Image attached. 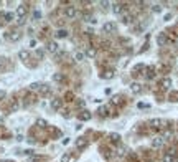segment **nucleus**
<instances>
[{
    "label": "nucleus",
    "instance_id": "obj_1",
    "mask_svg": "<svg viewBox=\"0 0 178 162\" xmlns=\"http://www.w3.org/2000/svg\"><path fill=\"white\" fill-rule=\"evenodd\" d=\"M148 124H150V127H152V129H155V131H162V129H165V127H167L168 122L165 121V119H152Z\"/></svg>",
    "mask_w": 178,
    "mask_h": 162
},
{
    "label": "nucleus",
    "instance_id": "obj_2",
    "mask_svg": "<svg viewBox=\"0 0 178 162\" xmlns=\"http://www.w3.org/2000/svg\"><path fill=\"white\" fill-rule=\"evenodd\" d=\"M7 38L10 41H18L21 38V31L18 30V28H13V30H10L8 33H7Z\"/></svg>",
    "mask_w": 178,
    "mask_h": 162
},
{
    "label": "nucleus",
    "instance_id": "obj_3",
    "mask_svg": "<svg viewBox=\"0 0 178 162\" xmlns=\"http://www.w3.org/2000/svg\"><path fill=\"white\" fill-rule=\"evenodd\" d=\"M178 161V156H177V151L175 149H170V151L163 156V162H177Z\"/></svg>",
    "mask_w": 178,
    "mask_h": 162
},
{
    "label": "nucleus",
    "instance_id": "obj_4",
    "mask_svg": "<svg viewBox=\"0 0 178 162\" xmlns=\"http://www.w3.org/2000/svg\"><path fill=\"white\" fill-rule=\"evenodd\" d=\"M74 146H76L78 151H82V149H86V147H87V139H86V137H78L76 142H74Z\"/></svg>",
    "mask_w": 178,
    "mask_h": 162
},
{
    "label": "nucleus",
    "instance_id": "obj_5",
    "mask_svg": "<svg viewBox=\"0 0 178 162\" xmlns=\"http://www.w3.org/2000/svg\"><path fill=\"white\" fill-rule=\"evenodd\" d=\"M64 13H66V17H68V18H71V20L78 17L76 7H73V5H71V7H66V12H64Z\"/></svg>",
    "mask_w": 178,
    "mask_h": 162
},
{
    "label": "nucleus",
    "instance_id": "obj_6",
    "mask_svg": "<svg viewBox=\"0 0 178 162\" xmlns=\"http://www.w3.org/2000/svg\"><path fill=\"white\" fill-rule=\"evenodd\" d=\"M61 106H63V99L61 98H53V99H51V108H53L55 111L61 109Z\"/></svg>",
    "mask_w": 178,
    "mask_h": 162
},
{
    "label": "nucleus",
    "instance_id": "obj_7",
    "mask_svg": "<svg viewBox=\"0 0 178 162\" xmlns=\"http://www.w3.org/2000/svg\"><path fill=\"white\" fill-rule=\"evenodd\" d=\"M157 43L160 46H165L168 43V35L167 33H158V36H157Z\"/></svg>",
    "mask_w": 178,
    "mask_h": 162
},
{
    "label": "nucleus",
    "instance_id": "obj_8",
    "mask_svg": "<svg viewBox=\"0 0 178 162\" xmlns=\"http://www.w3.org/2000/svg\"><path fill=\"white\" fill-rule=\"evenodd\" d=\"M102 31H104V33H114V31H116V25H114L112 22H107V23H104V27H102Z\"/></svg>",
    "mask_w": 178,
    "mask_h": 162
},
{
    "label": "nucleus",
    "instance_id": "obj_9",
    "mask_svg": "<svg viewBox=\"0 0 178 162\" xmlns=\"http://www.w3.org/2000/svg\"><path fill=\"white\" fill-rule=\"evenodd\" d=\"M163 144H165V139H163V137H153L152 139V147H155V149H160Z\"/></svg>",
    "mask_w": 178,
    "mask_h": 162
},
{
    "label": "nucleus",
    "instance_id": "obj_10",
    "mask_svg": "<svg viewBox=\"0 0 178 162\" xmlns=\"http://www.w3.org/2000/svg\"><path fill=\"white\" fill-rule=\"evenodd\" d=\"M170 86H172V80L165 76V78L160 81V88H162V89H170Z\"/></svg>",
    "mask_w": 178,
    "mask_h": 162
},
{
    "label": "nucleus",
    "instance_id": "obj_11",
    "mask_svg": "<svg viewBox=\"0 0 178 162\" xmlns=\"http://www.w3.org/2000/svg\"><path fill=\"white\" fill-rule=\"evenodd\" d=\"M130 91H132L134 94H140V93H142V84H140V83H132V84H130Z\"/></svg>",
    "mask_w": 178,
    "mask_h": 162
},
{
    "label": "nucleus",
    "instance_id": "obj_12",
    "mask_svg": "<svg viewBox=\"0 0 178 162\" xmlns=\"http://www.w3.org/2000/svg\"><path fill=\"white\" fill-rule=\"evenodd\" d=\"M78 117H79L81 121H89V119H91V112L87 111V109H82V111L78 114Z\"/></svg>",
    "mask_w": 178,
    "mask_h": 162
},
{
    "label": "nucleus",
    "instance_id": "obj_13",
    "mask_svg": "<svg viewBox=\"0 0 178 162\" xmlns=\"http://www.w3.org/2000/svg\"><path fill=\"white\" fill-rule=\"evenodd\" d=\"M26 12H28V8H26V5H20V7H18V8H17V15L20 17V20H21V18H25Z\"/></svg>",
    "mask_w": 178,
    "mask_h": 162
},
{
    "label": "nucleus",
    "instance_id": "obj_14",
    "mask_svg": "<svg viewBox=\"0 0 178 162\" xmlns=\"http://www.w3.org/2000/svg\"><path fill=\"white\" fill-rule=\"evenodd\" d=\"M46 50L51 51V53H56V51H58V43H56V41H48V43H46Z\"/></svg>",
    "mask_w": 178,
    "mask_h": 162
},
{
    "label": "nucleus",
    "instance_id": "obj_15",
    "mask_svg": "<svg viewBox=\"0 0 178 162\" xmlns=\"http://www.w3.org/2000/svg\"><path fill=\"white\" fill-rule=\"evenodd\" d=\"M112 12H114L116 15H121L124 12V5L122 3H114V5H112Z\"/></svg>",
    "mask_w": 178,
    "mask_h": 162
},
{
    "label": "nucleus",
    "instance_id": "obj_16",
    "mask_svg": "<svg viewBox=\"0 0 178 162\" xmlns=\"http://www.w3.org/2000/svg\"><path fill=\"white\" fill-rule=\"evenodd\" d=\"M114 70H106L104 73H101V78H104V80H111V78H114Z\"/></svg>",
    "mask_w": 178,
    "mask_h": 162
},
{
    "label": "nucleus",
    "instance_id": "obj_17",
    "mask_svg": "<svg viewBox=\"0 0 178 162\" xmlns=\"http://www.w3.org/2000/svg\"><path fill=\"white\" fill-rule=\"evenodd\" d=\"M112 103H114V104H117V106H122L124 103V96H121V94H117V96H114L112 98Z\"/></svg>",
    "mask_w": 178,
    "mask_h": 162
},
{
    "label": "nucleus",
    "instance_id": "obj_18",
    "mask_svg": "<svg viewBox=\"0 0 178 162\" xmlns=\"http://www.w3.org/2000/svg\"><path fill=\"white\" fill-rule=\"evenodd\" d=\"M134 20V15H130V13H127V15H122V23L124 25H130Z\"/></svg>",
    "mask_w": 178,
    "mask_h": 162
},
{
    "label": "nucleus",
    "instance_id": "obj_19",
    "mask_svg": "<svg viewBox=\"0 0 178 162\" xmlns=\"http://www.w3.org/2000/svg\"><path fill=\"white\" fill-rule=\"evenodd\" d=\"M55 36H56V38H66V36H68V31L64 30V28H60V30H56Z\"/></svg>",
    "mask_w": 178,
    "mask_h": 162
},
{
    "label": "nucleus",
    "instance_id": "obj_20",
    "mask_svg": "<svg viewBox=\"0 0 178 162\" xmlns=\"http://www.w3.org/2000/svg\"><path fill=\"white\" fill-rule=\"evenodd\" d=\"M76 159L69 154V152H66V154H63V157H61V162H74Z\"/></svg>",
    "mask_w": 178,
    "mask_h": 162
},
{
    "label": "nucleus",
    "instance_id": "obj_21",
    "mask_svg": "<svg viewBox=\"0 0 178 162\" xmlns=\"http://www.w3.org/2000/svg\"><path fill=\"white\" fill-rule=\"evenodd\" d=\"M96 48H94V46H87V50H86V55L89 56V58H94V56H96Z\"/></svg>",
    "mask_w": 178,
    "mask_h": 162
},
{
    "label": "nucleus",
    "instance_id": "obj_22",
    "mask_svg": "<svg viewBox=\"0 0 178 162\" xmlns=\"http://www.w3.org/2000/svg\"><path fill=\"white\" fill-rule=\"evenodd\" d=\"M18 56H20V60L26 61V60H28V58H30V53H28V51H26V50H21L20 53H18Z\"/></svg>",
    "mask_w": 178,
    "mask_h": 162
},
{
    "label": "nucleus",
    "instance_id": "obj_23",
    "mask_svg": "<svg viewBox=\"0 0 178 162\" xmlns=\"http://www.w3.org/2000/svg\"><path fill=\"white\" fill-rule=\"evenodd\" d=\"M145 78H147V80L155 78V68H147V75H145Z\"/></svg>",
    "mask_w": 178,
    "mask_h": 162
},
{
    "label": "nucleus",
    "instance_id": "obj_24",
    "mask_svg": "<svg viewBox=\"0 0 178 162\" xmlns=\"http://www.w3.org/2000/svg\"><path fill=\"white\" fill-rule=\"evenodd\" d=\"M97 114H99V116H102V117H106L107 116V108L106 106H101L99 109H97Z\"/></svg>",
    "mask_w": 178,
    "mask_h": 162
},
{
    "label": "nucleus",
    "instance_id": "obj_25",
    "mask_svg": "<svg viewBox=\"0 0 178 162\" xmlns=\"http://www.w3.org/2000/svg\"><path fill=\"white\" fill-rule=\"evenodd\" d=\"M40 88H41V83H31L30 84L31 91H40Z\"/></svg>",
    "mask_w": 178,
    "mask_h": 162
},
{
    "label": "nucleus",
    "instance_id": "obj_26",
    "mask_svg": "<svg viewBox=\"0 0 178 162\" xmlns=\"http://www.w3.org/2000/svg\"><path fill=\"white\" fill-rule=\"evenodd\" d=\"M74 58H76V61H82L84 60V53H82V51H76V53H74Z\"/></svg>",
    "mask_w": 178,
    "mask_h": 162
},
{
    "label": "nucleus",
    "instance_id": "obj_27",
    "mask_svg": "<svg viewBox=\"0 0 178 162\" xmlns=\"http://www.w3.org/2000/svg\"><path fill=\"white\" fill-rule=\"evenodd\" d=\"M170 101H173V103H177L178 101V91H173V93H170Z\"/></svg>",
    "mask_w": 178,
    "mask_h": 162
},
{
    "label": "nucleus",
    "instance_id": "obj_28",
    "mask_svg": "<svg viewBox=\"0 0 178 162\" xmlns=\"http://www.w3.org/2000/svg\"><path fill=\"white\" fill-rule=\"evenodd\" d=\"M111 142H114V144H119V139H121V136L119 134H111Z\"/></svg>",
    "mask_w": 178,
    "mask_h": 162
},
{
    "label": "nucleus",
    "instance_id": "obj_29",
    "mask_svg": "<svg viewBox=\"0 0 178 162\" xmlns=\"http://www.w3.org/2000/svg\"><path fill=\"white\" fill-rule=\"evenodd\" d=\"M53 80L58 81V83H60V81H64V75H61V73H56V75L53 76Z\"/></svg>",
    "mask_w": 178,
    "mask_h": 162
},
{
    "label": "nucleus",
    "instance_id": "obj_30",
    "mask_svg": "<svg viewBox=\"0 0 178 162\" xmlns=\"http://www.w3.org/2000/svg\"><path fill=\"white\" fill-rule=\"evenodd\" d=\"M40 91H41V94H48V93H50V88H48V84H41Z\"/></svg>",
    "mask_w": 178,
    "mask_h": 162
},
{
    "label": "nucleus",
    "instance_id": "obj_31",
    "mask_svg": "<svg viewBox=\"0 0 178 162\" xmlns=\"http://www.w3.org/2000/svg\"><path fill=\"white\" fill-rule=\"evenodd\" d=\"M117 154H119V156H125V154H127V152H125V147H124V146H119Z\"/></svg>",
    "mask_w": 178,
    "mask_h": 162
},
{
    "label": "nucleus",
    "instance_id": "obj_32",
    "mask_svg": "<svg viewBox=\"0 0 178 162\" xmlns=\"http://www.w3.org/2000/svg\"><path fill=\"white\" fill-rule=\"evenodd\" d=\"M3 18H5V22H12V18H13V13H10V12H8V13H3Z\"/></svg>",
    "mask_w": 178,
    "mask_h": 162
},
{
    "label": "nucleus",
    "instance_id": "obj_33",
    "mask_svg": "<svg viewBox=\"0 0 178 162\" xmlns=\"http://www.w3.org/2000/svg\"><path fill=\"white\" fill-rule=\"evenodd\" d=\"M152 10L155 12V13H160V12H162V5H158V3H157V5L152 7Z\"/></svg>",
    "mask_w": 178,
    "mask_h": 162
},
{
    "label": "nucleus",
    "instance_id": "obj_34",
    "mask_svg": "<svg viewBox=\"0 0 178 162\" xmlns=\"http://www.w3.org/2000/svg\"><path fill=\"white\" fill-rule=\"evenodd\" d=\"M43 56H45V51H43V50H36V58H40V60H41Z\"/></svg>",
    "mask_w": 178,
    "mask_h": 162
},
{
    "label": "nucleus",
    "instance_id": "obj_35",
    "mask_svg": "<svg viewBox=\"0 0 178 162\" xmlns=\"http://www.w3.org/2000/svg\"><path fill=\"white\" fill-rule=\"evenodd\" d=\"M36 124H38L40 127H46V121H43V119H38V121H36Z\"/></svg>",
    "mask_w": 178,
    "mask_h": 162
},
{
    "label": "nucleus",
    "instance_id": "obj_36",
    "mask_svg": "<svg viewBox=\"0 0 178 162\" xmlns=\"http://www.w3.org/2000/svg\"><path fill=\"white\" fill-rule=\"evenodd\" d=\"M5 61H7V58H5V56H0V68H3V65H5Z\"/></svg>",
    "mask_w": 178,
    "mask_h": 162
},
{
    "label": "nucleus",
    "instance_id": "obj_37",
    "mask_svg": "<svg viewBox=\"0 0 178 162\" xmlns=\"http://www.w3.org/2000/svg\"><path fill=\"white\" fill-rule=\"evenodd\" d=\"M76 106L78 108H84V101H82V99H79V101L76 103Z\"/></svg>",
    "mask_w": 178,
    "mask_h": 162
},
{
    "label": "nucleus",
    "instance_id": "obj_38",
    "mask_svg": "<svg viewBox=\"0 0 178 162\" xmlns=\"http://www.w3.org/2000/svg\"><path fill=\"white\" fill-rule=\"evenodd\" d=\"M40 17H41L40 12H35V13H33V18H40Z\"/></svg>",
    "mask_w": 178,
    "mask_h": 162
},
{
    "label": "nucleus",
    "instance_id": "obj_39",
    "mask_svg": "<svg viewBox=\"0 0 178 162\" xmlns=\"http://www.w3.org/2000/svg\"><path fill=\"white\" fill-rule=\"evenodd\" d=\"M71 98H73V94H71V93H68V94H66V101H73Z\"/></svg>",
    "mask_w": 178,
    "mask_h": 162
},
{
    "label": "nucleus",
    "instance_id": "obj_40",
    "mask_svg": "<svg viewBox=\"0 0 178 162\" xmlns=\"http://www.w3.org/2000/svg\"><path fill=\"white\" fill-rule=\"evenodd\" d=\"M2 98H5V91H0V99Z\"/></svg>",
    "mask_w": 178,
    "mask_h": 162
},
{
    "label": "nucleus",
    "instance_id": "obj_41",
    "mask_svg": "<svg viewBox=\"0 0 178 162\" xmlns=\"http://www.w3.org/2000/svg\"><path fill=\"white\" fill-rule=\"evenodd\" d=\"M147 162H153V161H147Z\"/></svg>",
    "mask_w": 178,
    "mask_h": 162
}]
</instances>
